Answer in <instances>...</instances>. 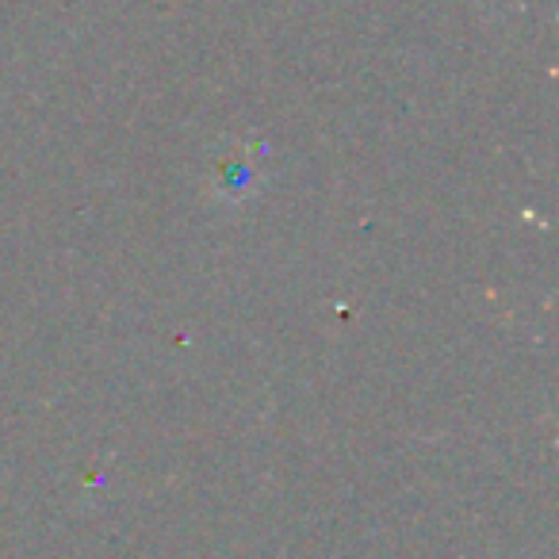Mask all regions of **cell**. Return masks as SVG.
Returning a JSON list of instances; mask_svg holds the SVG:
<instances>
[{"mask_svg": "<svg viewBox=\"0 0 559 559\" xmlns=\"http://www.w3.org/2000/svg\"><path fill=\"white\" fill-rule=\"evenodd\" d=\"M253 165L246 162H226L223 173H218V192H223V200H241V195L253 192Z\"/></svg>", "mask_w": 559, "mask_h": 559, "instance_id": "obj_1", "label": "cell"}]
</instances>
